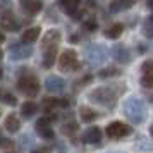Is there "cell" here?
I'll list each match as a JSON object with an SVG mask.
<instances>
[{
    "label": "cell",
    "instance_id": "obj_17",
    "mask_svg": "<svg viewBox=\"0 0 153 153\" xmlns=\"http://www.w3.org/2000/svg\"><path fill=\"white\" fill-rule=\"evenodd\" d=\"M21 112H22V115H24V117H31V115L36 112V105L33 103V102H24V103H22Z\"/></svg>",
    "mask_w": 153,
    "mask_h": 153
},
{
    "label": "cell",
    "instance_id": "obj_1",
    "mask_svg": "<svg viewBox=\"0 0 153 153\" xmlns=\"http://www.w3.org/2000/svg\"><path fill=\"white\" fill-rule=\"evenodd\" d=\"M17 88L26 95V97H36L40 91V83L35 76H22L17 81Z\"/></svg>",
    "mask_w": 153,
    "mask_h": 153
},
{
    "label": "cell",
    "instance_id": "obj_23",
    "mask_svg": "<svg viewBox=\"0 0 153 153\" xmlns=\"http://www.w3.org/2000/svg\"><path fill=\"white\" fill-rule=\"evenodd\" d=\"M152 16H150V17H148V19H146V26H145V29H146V36H148V38H152Z\"/></svg>",
    "mask_w": 153,
    "mask_h": 153
},
{
    "label": "cell",
    "instance_id": "obj_18",
    "mask_svg": "<svg viewBox=\"0 0 153 153\" xmlns=\"http://www.w3.org/2000/svg\"><path fill=\"white\" fill-rule=\"evenodd\" d=\"M43 107H45L47 110L57 108V98H45V100H43Z\"/></svg>",
    "mask_w": 153,
    "mask_h": 153
},
{
    "label": "cell",
    "instance_id": "obj_8",
    "mask_svg": "<svg viewBox=\"0 0 153 153\" xmlns=\"http://www.w3.org/2000/svg\"><path fill=\"white\" fill-rule=\"evenodd\" d=\"M84 141L86 143H91V145H97L102 141V131L98 127H90L86 134H84Z\"/></svg>",
    "mask_w": 153,
    "mask_h": 153
},
{
    "label": "cell",
    "instance_id": "obj_22",
    "mask_svg": "<svg viewBox=\"0 0 153 153\" xmlns=\"http://www.w3.org/2000/svg\"><path fill=\"white\" fill-rule=\"evenodd\" d=\"M143 86H146V88H152L153 86V74L152 76H143Z\"/></svg>",
    "mask_w": 153,
    "mask_h": 153
},
{
    "label": "cell",
    "instance_id": "obj_10",
    "mask_svg": "<svg viewBox=\"0 0 153 153\" xmlns=\"http://www.w3.org/2000/svg\"><path fill=\"white\" fill-rule=\"evenodd\" d=\"M122 31H124V26H122L120 22H115V24H112L108 29H105V36L110 38V40H115V38H119V36L122 35Z\"/></svg>",
    "mask_w": 153,
    "mask_h": 153
},
{
    "label": "cell",
    "instance_id": "obj_2",
    "mask_svg": "<svg viewBox=\"0 0 153 153\" xmlns=\"http://www.w3.org/2000/svg\"><path fill=\"white\" fill-rule=\"evenodd\" d=\"M59 64H60V69H64V71L77 69V67H79V64H77L76 52H74V50H65L64 53H60Z\"/></svg>",
    "mask_w": 153,
    "mask_h": 153
},
{
    "label": "cell",
    "instance_id": "obj_24",
    "mask_svg": "<svg viewBox=\"0 0 153 153\" xmlns=\"http://www.w3.org/2000/svg\"><path fill=\"white\" fill-rule=\"evenodd\" d=\"M84 28L90 29V31H95V29H97V21H88L84 24Z\"/></svg>",
    "mask_w": 153,
    "mask_h": 153
},
{
    "label": "cell",
    "instance_id": "obj_26",
    "mask_svg": "<svg viewBox=\"0 0 153 153\" xmlns=\"http://www.w3.org/2000/svg\"><path fill=\"white\" fill-rule=\"evenodd\" d=\"M33 153H48V152H47V148H38V150H35Z\"/></svg>",
    "mask_w": 153,
    "mask_h": 153
},
{
    "label": "cell",
    "instance_id": "obj_13",
    "mask_svg": "<svg viewBox=\"0 0 153 153\" xmlns=\"http://www.w3.org/2000/svg\"><path fill=\"white\" fill-rule=\"evenodd\" d=\"M19 127H21V122H19V119L16 117V115H9L5 119V129L9 132H17Z\"/></svg>",
    "mask_w": 153,
    "mask_h": 153
},
{
    "label": "cell",
    "instance_id": "obj_4",
    "mask_svg": "<svg viewBox=\"0 0 153 153\" xmlns=\"http://www.w3.org/2000/svg\"><path fill=\"white\" fill-rule=\"evenodd\" d=\"M0 26L5 29V31H12V33L21 28L19 22H17V19H16V16L12 14V12H4V14H2V17H0Z\"/></svg>",
    "mask_w": 153,
    "mask_h": 153
},
{
    "label": "cell",
    "instance_id": "obj_30",
    "mask_svg": "<svg viewBox=\"0 0 153 153\" xmlns=\"http://www.w3.org/2000/svg\"><path fill=\"white\" fill-rule=\"evenodd\" d=\"M0 77H2V69H0Z\"/></svg>",
    "mask_w": 153,
    "mask_h": 153
},
{
    "label": "cell",
    "instance_id": "obj_16",
    "mask_svg": "<svg viewBox=\"0 0 153 153\" xmlns=\"http://www.w3.org/2000/svg\"><path fill=\"white\" fill-rule=\"evenodd\" d=\"M64 88V81L59 79V77H50L47 81V90L50 91H60Z\"/></svg>",
    "mask_w": 153,
    "mask_h": 153
},
{
    "label": "cell",
    "instance_id": "obj_28",
    "mask_svg": "<svg viewBox=\"0 0 153 153\" xmlns=\"http://www.w3.org/2000/svg\"><path fill=\"white\" fill-rule=\"evenodd\" d=\"M4 40H5V36H4V33H2V31H0V43L4 42Z\"/></svg>",
    "mask_w": 153,
    "mask_h": 153
},
{
    "label": "cell",
    "instance_id": "obj_29",
    "mask_svg": "<svg viewBox=\"0 0 153 153\" xmlns=\"http://www.w3.org/2000/svg\"><path fill=\"white\" fill-rule=\"evenodd\" d=\"M0 59H2V50H0Z\"/></svg>",
    "mask_w": 153,
    "mask_h": 153
},
{
    "label": "cell",
    "instance_id": "obj_21",
    "mask_svg": "<svg viewBox=\"0 0 153 153\" xmlns=\"http://www.w3.org/2000/svg\"><path fill=\"white\" fill-rule=\"evenodd\" d=\"M143 72H145V76H152V74H153L152 62H150V60H146V62L143 64Z\"/></svg>",
    "mask_w": 153,
    "mask_h": 153
},
{
    "label": "cell",
    "instance_id": "obj_7",
    "mask_svg": "<svg viewBox=\"0 0 153 153\" xmlns=\"http://www.w3.org/2000/svg\"><path fill=\"white\" fill-rule=\"evenodd\" d=\"M59 40H60V33H59L57 29H50V31H47V35H45V38H43L42 47H43V48L53 47V45L59 43Z\"/></svg>",
    "mask_w": 153,
    "mask_h": 153
},
{
    "label": "cell",
    "instance_id": "obj_15",
    "mask_svg": "<svg viewBox=\"0 0 153 153\" xmlns=\"http://www.w3.org/2000/svg\"><path fill=\"white\" fill-rule=\"evenodd\" d=\"M79 114H81V119H83L84 122H93L95 119L98 117V114L93 108H88V107H83L81 110H79Z\"/></svg>",
    "mask_w": 153,
    "mask_h": 153
},
{
    "label": "cell",
    "instance_id": "obj_27",
    "mask_svg": "<svg viewBox=\"0 0 153 153\" xmlns=\"http://www.w3.org/2000/svg\"><path fill=\"white\" fill-rule=\"evenodd\" d=\"M69 42H71V43H76V42H77V36H71Z\"/></svg>",
    "mask_w": 153,
    "mask_h": 153
},
{
    "label": "cell",
    "instance_id": "obj_25",
    "mask_svg": "<svg viewBox=\"0 0 153 153\" xmlns=\"http://www.w3.org/2000/svg\"><path fill=\"white\" fill-rule=\"evenodd\" d=\"M119 71H115V69H108V71H103V72H100V76L102 77H107V76H110V74H117Z\"/></svg>",
    "mask_w": 153,
    "mask_h": 153
},
{
    "label": "cell",
    "instance_id": "obj_20",
    "mask_svg": "<svg viewBox=\"0 0 153 153\" xmlns=\"http://www.w3.org/2000/svg\"><path fill=\"white\" fill-rule=\"evenodd\" d=\"M4 102H5L7 105H16L17 103V102H16V97L10 95V93H5V95H4Z\"/></svg>",
    "mask_w": 153,
    "mask_h": 153
},
{
    "label": "cell",
    "instance_id": "obj_9",
    "mask_svg": "<svg viewBox=\"0 0 153 153\" xmlns=\"http://www.w3.org/2000/svg\"><path fill=\"white\" fill-rule=\"evenodd\" d=\"M55 57H57V45H53V47H48L47 48V52H45V57H43V65L48 69V67H52L53 65V62H55Z\"/></svg>",
    "mask_w": 153,
    "mask_h": 153
},
{
    "label": "cell",
    "instance_id": "obj_5",
    "mask_svg": "<svg viewBox=\"0 0 153 153\" xmlns=\"http://www.w3.org/2000/svg\"><path fill=\"white\" fill-rule=\"evenodd\" d=\"M36 131L40 132V136L42 138H48L52 139L53 136H55V132H53V129L50 127V120L47 117H42V119H38V122H36Z\"/></svg>",
    "mask_w": 153,
    "mask_h": 153
},
{
    "label": "cell",
    "instance_id": "obj_19",
    "mask_svg": "<svg viewBox=\"0 0 153 153\" xmlns=\"http://www.w3.org/2000/svg\"><path fill=\"white\" fill-rule=\"evenodd\" d=\"M77 131V124L76 122H69V124H65L64 127V132H67V134H72V132Z\"/></svg>",
    "mask_w": 153,
    "mask_h": 153
},
{
    "label": "cell",
    "instance_id": "obj_3",
    "mask_svg": "<svg viewBox=\"0 0 153 153\" xmlns=\"http://www.w3.org/2000/svg\"><path fill=\"white\" fill-rule=\"evenodd\" d=\"M129 132H131V127L127 124H124V122H112L107 127V134L110 138H124Z\"/></svg>",
    "mask_w": 153,
    "mask_h": 153
},
{
    "label": "cell",
    "instance_id": "obj_11",
    "mask_svg": "<svg viewBox=\"0 0 153 153\" xmlns=\"http://www.w3.org/2000/svg\"><path fill=\"white\" fill-rule=\"evenodd\" d=\"M136 0H114L110 4V10L112 12H119L120 9H129L131 5H134Z\"/></svg>",
    "mask_w": 153,
    "mask_h": 153
},
{
    "label": "cell",
    "instance_id": "obj_31",
    "mask_svg": "<svg viewBox=\"0 0 153 153\" xmlns=\"http://www.w3.org/2000/svg\"><path fill=\"white\" fill-rule=\"evenodd\" d=\"M0 141H2V138H0Z\"/></svg>",
    "mask_w": 153,
    "mask_h": 153
},
{
    "label": "cell",
    "instance_id": "obj_14",
    "mask_svg": "<svg viewBox=\"0 0 153 153\" xmlns=\"http://www.w3.org/2000/svg\"><path fill=\"white\" fill-rule=\"evenodd\" d=\"M60 5H62L65 10H67V14H74L77 12V7H79V0H60Z\"/></svg>",
    "mask_w": 153,
    "mask_h": 153
},
{
    "label": "cell",
    "instance_id": "obj_12",
    "mask_svg": "<svg viewBox=\"0 0 153 153\" xmlns=\"http://www.w3.org/2000/svg\"><path fill=\"white\" fill-rule=\"evenodd\" d=\"M38 36H40V28H29L26 29L24 33H22V42L24 43H33L38 40Z\"/></svg>",
    "mask_w": 153,
    "mask_h": 153
},
{
    "label": "cell",
    "instance_id": "obj_6",
    "mask_svg": "<svg viewBox=\"0 0 153 153\" xmlns=\"http://www.w3.org/2000/svg\"><path fill=\"white\" fill-rule=\"evenodd\" d=\"M21 7L26 14L35 16L42 10L43 4H42V0H21Z\"/></svg>",
    "mask_w": 153,
    "mask_h": 153
}]
</instances>
